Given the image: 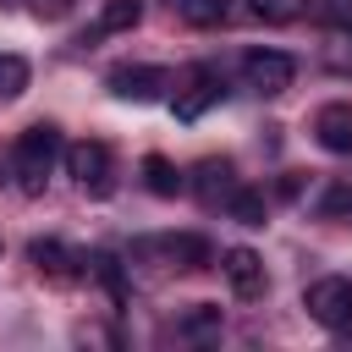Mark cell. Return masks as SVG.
I'll return each mask as SVG.
<instances>
[{"label":"cell","instance_id":"6da1fadb","mask_svg":"<svg viewBox=\"0 0 352 352\" xmlns=\"http://www.w3.org/2000/svg\"><path fill=\"white\" fill-rule=\"evenodd\" d=\"M55 160H60V132H55L50 121L28 126V132L16 138V148H11V170H16V187H22V192H44V182H50Z\"/></svg>","mask_w":352,"mask_h":352},{"label":"cell","instance_id":"7a4b0ae2","mask_svg":"<svg viewBox=\"0 0 352 352\" xmlns=\"http://www.w3.org/2000/svg\"><path fill=\"white\" fill-rule=\"evenodd\" d=\"M308 319H319L324 330H352V280L346 275H324L302 292Z\"/></svg>","mask_w":352,"mask_h":352},{"label":"cell","instance_id":"3957f363","mask_svg":"<svg viewBox=\"0 0 352 352\" xmlns=\"http://www.w3.org/2000/svg\"><path fill=\"white\" fill-rule=\"evenodd\" d=\"M242 77H248V88H253V94L275 99V94H286V88H292L297 60H292L286 50H248V55H242Z\"/></svg>","mask_w":352,"mask_h":352},{"label":"cell","instance_id":"277c9868","mask_svg":"<svg viewBox=\"0 0 352 352\" xmlns=\"http://www.w3.org/2000/svg\"><path fill=\"white\" fill-rule=\"evenodd\" d=\"M60 160H66V176H72L77 187H88L94 198L110 192V148H104L99 138H82V143L60 148Z\"/></svg>","mask_w":352,"mask_h":352},{"label":"cell","instance_id":"5b68a950","mask_svg":"<svg viewBox=\"0 0 352 352\" xmlns=\"http://www.w3.org/2000/svg\"><path fill=\"white\" fill-rule=\"evenodd\" d=\"M104 82H110V94H116V99H132V104L165 99V88H176L165 66H110V77H104Z\"/></svg>","mask_w":352,"mask_h":352},{"label":"cell","instance_id":"8992f818","mask_svg":"<svg viewBox=\"0 0 352 352\" xmlns=\"http://www.w3.org/2000/svg\"><path fill=\"white\" fill-rule=\"evenodd\" d=\"M220 94H226L220 72L214 66H192L187 72V88H176V121H198L209 104H220Z\"/></svg>","mask_w":352,"mask_h":352},{"label":"cell","instance_id":"52a82bcc","mask_svg":"<svg viewBox=\"0 0 352 352\" xmlns=\"http://www.w3.org/2000/svg\"><path fill=\"white\" fill-rule=\"evenodd\" d=\"M220 270H226V280H231V292H236L242 302L264 297V258H258L253 248H226V253H220Z\"/></svg>","mask_w":352,"mask_h":352},{"label":"cell","instance_id":"ba28073f","mask_svg":"<svg viewBox=\"0 0 352 352\" xmlns=\"http://www.w3.org/2000/svg\"><path fill=\"white\" fill-rule=\"evenodd\" d=\"M143 253H160L165 264H182V270H204V264L214 258L209 242L192 236V231H182V236H160V242H143Z\"/></svg>","mask_w":352,"mask_h":352},{"label":"cell","instance_id":"9c48e42d","mask_svg":"<svg viewBox=\"0 0 352 352\" xmlns=\"http://www.w3.org/2000/svg\"><path fill=\"white\" fill-rule=\"evenodd\" d=\"M314 138H319V148H330V154H352V104H324L319 116H314Z\"/></svg>","mask_w":352,"mask_h":352},{"label":"cell","instance_id":"30bf717a","mask_svg":"<svg viewBox=\"0 0 352 352\" xmlns=\"http://www.w3.org/2000/svg\"><path fill=\"white\" fill-rule=\"evenodd\" d=\"M28 258H33V264H38L50 280H77V275H82L77 264H88V258H77L72 248H60L55 236H44V242H28Z\"/></svg>","mask_w":352,"mask_h":352},{"label":"cell","instance_id":"8fae6325","mask_svg":"<svg viewBox=\"0 0 352 352\" xmlns=\"http://www.w3.org/2000/svg\"><path fill=\"white\" fill-rule=\"evenodd\" d=\"M143 187H148L154 198H176L187 182H182V170H176L165 154H143Z\"/></svg>","mask_w":352,"mask_h":352},{"label":"cell","instance_id":"7c38bea8","mask_svg":"<svg viewBox=\"0 0 352 352\" xmlns=\"http://www.w3.org/2000/svg\"><path fill=\"white\" fill-rule=\"evenodd\" d=\"M226 209H231V220H242V226H264V214H270V204H264L258 187H231V192H226Z\"/></svg>","mask_w":352,"mask_h":352},{"label":"cell","instance_id":"4fadbf2b","mask_svg":"<svg viewBox=\"0 0 352 352\" xmlns=\"http://www.w3.org/2000/svg\"><path fill=\"white\" fill-rule=\"evenodd\" d=\"M138 16H143V0H104L94 33H126V28H138Z\"/></svg>","mask_w":352,"mask_h":352},{"label":"cell","instance_id":"5bb4252c","mask_svg":"<svg viewBox=\"0 0 352 352\" xmlns=\"http://www.w3.org/2000/svg\"><path fill=\"white\" fill-rule=\"evenodd\" d=\"M28 60L22 55H11V50H0V99H22V88H28Z\"/></svg>","mask_w":352,"mask_h":352},{"label":"cell","instance_id":"9a60e30c","mask_svg":"<svg viewBox=\"0 0 352 352\" xmlns=\"http://www.w3.org/2000/svg\"><path fill=\"white\" fill-rule=\"evenodd\" d=\"M248 11H253L258 22H275V28H286V22H297V16L308 11V0H248Z\"/></svg>","mask_w":352,"mask_h":352},{"label":"cell","instance_id":"2e32d148","mask_svg":"<svg viewBox=\"0 0 352 352\" xmlns=\"http://www.w3.org/2000/svg\"><path fill=\"white\" fill-rule=\"evenodd\" d=\"M198 176H204V182H198L204 204H214V198H226V192H231V165H226V160H204V165H198Z\"/></svg>","mask_w":352,"mask_h":352},{"label":"cell","instance_id":"e0dca14e","mask_svg":"<svg viewBox=\"0 0 352 352\" xmlns=\"http://www.w3.org/2000/svg\"><path fill=\"white\" fill-rule=\"evenodd\" d=\"M226 0H182V22L187 28H220L226 22Z\"/></svg>","mask_w":352,"mask_h":352},{"label":"cell","instance_id":"ac0fdd59","mask_svg":"<svg viewBox=\"0 0 352 352\" xmlns=\"http://www.w3.org/2000/svg\"><path fill=\"white\" fill-rule=\"evenodd\" d=\"M88 264H94V275L104 280V292H110L116 302H126V275H121V258H116V253H94Z\"/></svg>","mask_w":352,"mask_h":352},{"label":"cell","instance_id":"d6986e66","mask_svg":"<svg viewBox=\"0 0 352 352\" xmlns=\"http://www.w3.org/2000/svg\"><path fill=\"white\" fill-rule=\"evenodd\" d=\"M182 324H187L192 336H204V330H214V324H220V308H214V302H192V314H187Z\"/></svg>","mask_w":352,"mask_h":352},{"label":"cell","instance_id":"ffe728a7","mask_svg":"<svg viewBox=\"0 0 352 352\" xmlns=\"http://www.w3.org/2000/svg\"><path fill=\"white\" fill-rule=\"evenodd\" d=\"M319 214H324V220L352 214V187H330V192H324V204H319Z\"/></svg>","mask_w":352,"mask_h":352},{"label":"cell","instance_id":"44dd1931","mask_svg":"<svg viewBox=\"0 0 352 352\" xmlns=\"http://www.w3.org/2000/svg\"><path fill=\"white\" fill-rule=\"evenodd\" d=\"M72 11V0H33V16L38 22H55V16H66Z\"/></svg>","mask_w":352,"mask_h":352},{"label":"cell","instance_id":"7402d4cb","mask_svg":"<svg viewBox=\"0 0 352 352\" xmlns=\"http://www.w3.org/2000/svg\"><path fill=\"white\" fill-rule=\"evenodd\" d=\"M341 11H346L341 0H319V16H341Z\"/></svg>","mask_w":352,"mask_h":352},{"label":"cell","instance_id":"603a6c76","mask_svg":"<svg viewBox=\"0 0 352 352\" xmlns=\"http://www.w3.org/2000/svg\"><path fill=\"white\" fill-rule=\"evenodd\" d=\"M346 33H352V22H346Z\"/></svg>","mask_w":352,"mask_h":352}]
</instances>
